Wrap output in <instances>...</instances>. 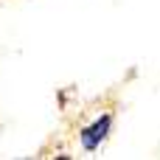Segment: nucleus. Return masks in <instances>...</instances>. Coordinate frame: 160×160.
Here are the masks:
<instances>
[{"label":"nucleus","instance_id":"nucleus-1","mask_svg":"<svg viewBox=\"0 0 160 160\" xmlns=\"http://www.w3.org/2000/svg\"><path fill=\"white\" fill-rule=\"evenodd\" d=\"M110 115H101L96 124H90L84 132H82V146L87 149V152H93V149H98V143L107 138V132H110Z\"/></svg>","mask_w":160,"mask_h":160}]
</instances>
